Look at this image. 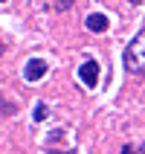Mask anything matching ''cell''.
Returning <instances> with one entry per match:
<instances>
[{
    "instance_id": "6da1fadb",
    "label": "cell",
    "mask_w": 145,
    "mask_h": 154,
    "mask_svg": "<svg viewBox=\"0 0 145 154\" xmlns=\"http://www.w3.org/2000/svg\"><path fill=\"white\" fill-rule=\"evenodd\" d=\"M125 67H128L131 73L145 70V29L128 44V50H125Z\"/></svg>"
},
{
    "instance_id": "7a4b0ae2",
    "label": "cell",
    "mask_w": 145,
    "mask_h": 154,
    "mask_svg": "<svg viewBox=\"0 0 145 154\" xmlns=\"http://www.w3.org/2000/svg\"><path fill=\"white\" fill-rule=\"evenodd\" d=\"M78 79H81L87 87H96L99 85V61H84V64L78 67Z\"/></svg>"
},
{
    "instance_id": "3957f363",
    "label": "cell",
    "mask_w": 145,
    "mask_h": 154,
    "mask_svg": "<svg viewBox=\"0 0 145 154\" xmlns=\"http://www.w3.org/2000/svg\"><path fill=\"white\" fill-rule=\"evenodd\" d=\"M47 70H50V64H47L44 58H32V61L23 67V76L29 79V82H38V79L47 76Z\"/></svg>"
},
{
    "instance_id": "277c9868",
    "label": "cell",
    "mask_w": 145,
    "mask_h": 154,
    "mask_svg": "<svg viewBox=\"0 0 145 154\" xmlns=\"http://www.w3.org/2000/svg\"><path fill=\"white\" fill-rule=\"evenodd\" d=\"M84 26L90 32H104V29L110 26V20H107V15H102V12H93V15H87Z\"/></svg>"
},
{
    "instance_id": "5b68a950",
    "label": "cell",
    "mask_w": 145,
    "mask_h": 154,
    "mask_svg": "<svg viewBox=\"0 0 145 154\" xmlns=\"http://www.w3.org/2000/svg\"><path fill=\"white\" fill-rule=\"evenodd\" d=\"M47 116H50V108H47V102H38V105H35V119L44 122Z\"/></svg>"
},
{
    "instance_id": "8992f818",
    "label": "cell",
    "mask_w": 145,
    "mask_h": 154,
    "mask_svg": "<svg viewBox=\"0 0 145 154\" xmlns=\"http://www.w3.org/2000/svg\"><path fill=\"white\" fill-rule=\"evenodd\" d=\"M12 113H15V105H12V102H3V116H12Z\"/></svg>"
},
{
    "instance_id": "52a82bcc",
    "label": "cell",
    "mask_w": 145,
    "mask_h": 154,
    "mask_svg": "<svg viewBox=\"0 0 145 154\" xmlns=\"http://www.w3.org/2000/svg\"><path fill=\"white\" fill-rule=\"evenodd\" d=\"M122 154H137V151H134V146H125V148H122Z\"/></svg>"
},
{
    "instance_id": "ba28073f",
    "label": "cell",
    "mask_w": 145,
    "mask_h": 154,
    "mask_svg": "<svg viewBox=\"0 0 145 154\" xmlns=\"http://www.w3.org/2000/svg\"><path fill=\"white\" fill-rule=\"evenodd\" d=\"M128 3H134V6H137V3H142V0H128Z\"/></svg>"
},
{
    "instance_id": "9c48e42d",
    "label": "cell",
    "mask_w": 145,
    "mask_h": 154,
    "mask_svg": "<svg viewBox=\"0 0 145 154\" xmlns=\"http://www.w3.org/2000/svg\"><path fill=\"white\" fill-rule=\"evenodd\" d=\"M47 154H61V151H47Z\"/></svg>"
},
{
    "instance_id": "30bf717a",
    "label": "cell",
    "mask_w": 145,
    "mask_h": 154,
    "mask_svg": "<svg viewBox=\"0 0 145 154\" xmlns=\"http://www.w3.org/2000/svg\"><path fill=\"white\" fill-rule=\"evenodd\" d=\"M3 3H6V0H3Z\"/></svg>"
}]
</instances>
